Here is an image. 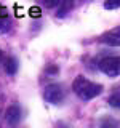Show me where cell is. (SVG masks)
Masks as SVG:
<instances>
[{
    "label": "cell",
    "mask_w": 120,
    "mask_h": 128,
    "mask_svg": "<svg viewBox=\"0 0 120 128\" xmlns=\"http://www.w3.org/2000/svg\"><path fill=\"white\" fill-rule=\"evenodd\" d=\"M72 90H74V93L80 99L90 101V99H93V98H96V96H99L102 93V85L91 82V80L85 78L83 75H78L74 80V83H72Z\"/></svg>",
    "instance_id": "6da1fadb"
},
{
    "label": "cell",
    "mask_w": 120,
    "mask_h": 128,
    "mask_svg": "<svg viewBox=\"0 0 120 128\" xmlns=\"http://www.w3.org/2000/svg\"><path fill=\"white\" fill-rule=\"evenodd\" d=\"M99 70L107 77H118L120 75V56H107L99 61Z\"/></svg>",
    "instance_id": "7a4b0ae2"
},
{
    "label": "cell",
    "mask_w": 120,
    "mask_h": 128,
    "mask_svg": "<svg viewBox=\"0 0 120 128\" xmlns=\"http://www.w3.org/2000/svg\"><path fill=\"white\" fill-rule=\"evenodd\" d=\"M43 98H45L46 102L50 104H59L64 99V90L61 85L58 83H53V85H48L43 91Z\"/></svg>",
    "instance_id": "3957f363"
},
{
    "label": "cell",
    "mask_w": 120,
    "mask_h": 128,
    "mask_svg": "<svg viewBox=\"0 0 120 128\" xmlns=\"http://www.w3.org/2000/svg\"><path fill=\"white\" fill-rule=\"evenodd\" d=\"M101 42L110 46H120V26L104 32L101 35Z\"/></svg>",
    "instance_id": "277c9868"
},
{
    "label": "cell",
    "mask_w": 120,
    "mask_h": 128,
    "mask_svg": "<svg viewBox=\"0 0 120 128\" xmlns=\"http://www.w3.org/2000/svg\"><path fill=\"white\" fill-rule=\"evenodd\" d=\"M21 115H22L21 107H19L18 104H13V106H10V107L6 109L5 118H6V122L10 123V125H16V123L21 120Z\"/></svg>",
    "instance_id": "5b68a950"
},
{
    "label": "cell",
    "mask_w": 120,
    "mask_h": 128,
    "mask_svg": "<svg viewBox=\"0 0 120 128\" xmlns=\"http://www.w3.org/2000/svg\"><path fill=\"white\" fill-rule=\"evenodd\" d=\"M5 70H6L8 75L16 74V70H18V59L13 58V56L6 58V61H5Z\"/></svg>",
    "instance_id": "8992f818"
},
{
    "label": "cell",
    "mask_w": 120,
    "mask_h": 128,
    "mask_svg": "<svg viewBox=\"0 0 120 128\" xmlns=\"http://www.w3.org/2000/svg\"><path fill=\"white\" fill-rule=\"evenodd\" d=\"M8 27H10V19H8L6 10L0 6V30H6Z\"/></svg>",
    "instance_id": "52a82bcc"
},
{
    "label": "cell",
    "mask_w": 120,
    "mask_h": 128,
    "mask_svg": "<svg viewBox=\"0 0 120 128\" xmlns=\"http://www.w3.org/2000/svg\"><path fill=\"white\" fill-rule=\"evenodd\" d=\"M109 104L115 109H120V91H115L114 94L109 98Z\"/></svg>",
    "instance_id": "ba28073f"
},
{
    "label": "cell",
    "mask_w": 120,
    "mask_h": 128,
    "mask_svg": "<svg viewBox=\"0 0 120 128\" xmlns=\"http://www.w3.org/2000/svg\"><path fill=\"white\" fill-rule=\"evenodd\" d=\"M104 8L106 10H117V8H120V0H106Z\"/></svg>",
    "instance_id": "9c48e42d"
},
{
    "label": "cell",
    "mask_w": 120,
    "mask_h": 128,
    "mask_svg": "<svg viewBox=\"0 0 120 128\" xmlns=\"http://www.w3.org/2000/svg\"><path fill=\"white\" fill-rule=\"evenodd\" d=\"M61 0H42V5L46 6V8H54Z\"/></svg>",
    "instance_id": "30bf717a"
},
{
    "label": "cell",
    "mask_w": 120,
    "mask_h": 128,
    "mask_svg": "<svg viewBox=\"0 0 120 128\" xmlns=\"http://www.w3.org/2000/svg\"><path fill=\"white\" fill-rule=\"evenodd\" d=\"M0 59H2V50H0Z\"/></svg>",
    "instance_id": "8fae6325"
}]
</instances>
